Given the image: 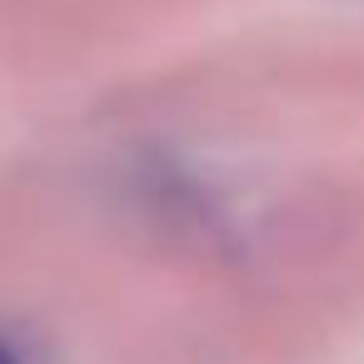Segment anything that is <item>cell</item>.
<instances>
[{
  "label": "cell",
  "instance_id": "1",
  "mask_svg": "<svg viewBox=\"0 0 364 364\" xmlns=\"http://www.w3.org/2000/svg\"><path fill=\"white\" fill-rule=\"evenodd\" d=\"M0 364H26V359H21V354H16V349H11L6 339H0Z\"/></svg>",
  "mask_w": 364,
  "mask_h": 364
}]
</instances>
